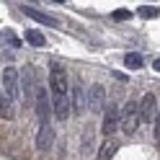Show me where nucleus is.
<instances>
[{
    "label": "nucleus",
    "mask_w": 160,
    "mask_h": 160,
    "mask_svg": "<svg viewBox=\"0 0 160 160\" xmlns=\"http://www.w3.org/2000/svg\"><path fill=\"white\" fill-rule=\"evenodd\" d=\"M49 96H52V108L59 122H67V116L72 114V88L67 83V72L62 67L49 70Z\"/></svg>",
    "instance_id": "f257e3e1"
},
{
    "label": "nucleus",
    "mask_w": 160,
    "mask_h": 160,
    "mask_svg": "<svg viewBox=\"0 0 160 160\" xmlns=\"http://www.w3.org/2000/svg\"><path fill=\"white\" fill-rule=\"evenodd\" d=\"M0 83H3V98H8V101H16L18 98V88H21V83H18V70L5 65L3 67V78H0Z\"/></svg>",
    "instance_id": "f03ea898"
},
{
    "label": "nucleus",
    "mask_w": 160,
    "mask_h": 160,
    "mask_svg": "<svg viewBox=\"0 0 160 160\" xmlns=\"http://www.w3.org/2000/svg\"><path fill=\"white\" fill-rule=\"evenodd\" d=\"M139 122H142V119H139V103L127 101L124 103V111H122V132L124 134H134Z\"/></svg>",
    "instance_id": "7ed1b4c3"
},
{
    "label": "nucleus",
    "mask_w": 160,
    "mask_h": 160,
    "mask_svg": "<svg viewBox=\"0 0 160 160\" xmlns=\"http://www.w3.org/2000/svg\"><path fill=\"white\" fill-rule=\"evenodd\" d=\"M34 111L39 116V122H49V116L54 114V108H52V96H47V88H39L36 96H34Z\"/></svg>",
    "instance_id": "20e7f679"
},
{
    "label": "nucleus",
    "mask_w": 160,
    "mask_h": 160,
    "mask_svg": "<svg viewBox=\"0 0 160 160\" xmlns=\"http://www.w3.org/2000/svg\"><path fill=\"white\" fill-rule=\"evenodd\" d=\"M158 96L155 93H145L142 96V101H139V119H142L145 124H150V122H155L158 119Z\"/></svg>",
    "instance_id": "39448f33"
},
{
    "label": "nucleus",
    "mask_w": 160,
    "mask_h": 160,
    "mask_svg": "<svg viewBox=\"0 0 160 160\" xmlns=\"http://www.w3.org/2000/svg\"><path fill=\"white\" fill-rule=\"evenodd\" d=\"M103 106H106V91H103V85H91L88 88V111H93V114H101L103 111Z\"/></svg>",
    "instance_id": "423d86ee"
},
{
    "label": "nucleus",
    "mask_w": 160,
    "mask_h": 160,
    "mask_svg": "<svg viewBox=\"0 0 160 160\" xmlns=\"http://www.w3.org/2000/svg\"><path fill=\"white\" fill-rule=\"evenodd\" d=\"M122 129V114H119L116 106H108V111L103 114V124H101V132L106 137H111L114 132H119Z\"/></svg>",
    "instance_id": "0eeeda50"
},
{
    "label": "nucleus",
    "mask_w": 160,
    "mask_h": 160,
    "mask_svg": "<svg viewBox=\"0 0 160 160\" xmlns=\"http://www.w3.org/2000/svg\"><path fill=\"white\" fill-rule=\"evenodd\" d=\"M54 142V127L44 122V124H39V134H36V150L39 152H47L49 147H52Z\"/></svg>",
    "instance_id": "6e6552de"
},
{
    "label": "nucleus",
    "mask_w": 160,
    "mask_h": 160,
    "mask_svg": "<svg viewBox=\"0 0 160 160\" xmlns=\"http://www.w3.org/2000/svg\"><path fill=\"white\" fill-rule=\"evenodd\" d=\"M85 88L80 85V83H75L72 85V114H83L85 108H88V98H85Z\"/></svg>",
    "instance_id": "1a4fd4ad"
},
{
    "label": "nucleus",
    "mask_w": 160,
    "mask_h": 160,
    "mask_svg": "<svg viewBox=\"0 0 160 160\" xmlns=\"http://www.w3.org/2000/svg\"><path fill=\"white\" fill-rule=\"evenodd\" d=\"M23 13L31 18V21H36V23H44V26H57V18L47 16V13H42V11H36V8H31V5H23Z\"/></svg>",
    "instance_id": "9d476101"
},
{
    "label": "nucleus",
    "mask_w": 160,
    "mask_h": 160,
    "mask_svg": "<svg viewBox=\"0 0 160 160\" xmlns=\"http://www.w3.org/2000/svg\"><path fill=\"white\" fill-rule=\"evenodd\" d=\"M80 150H83V155L93 152V129H91V127H85L83 137H80Z\"/></svg>",
    "instance_id": "9b49d317"
},
{
    "label": "nucleus",
    "mask_w": 160,
    "mask_h": 160,
    "mask_svg": "<svg viewBox=\"0 0 160 160\" xmlns=\"http://www.w3.org/2000/svg\"><path fill=\"white\" fill-rule=\"evenodd\" d=\"M26 42L31 44V47H44L47 39H44V34H39L36 28H28V31H26Z\"/></svg>",
    "instance_id": "f8f14e48"
},
{
    "label": "nucleus",
    "mask_w": 160,
    "mask_h": 160,
    "mask_svg": "<svg viewBox=\"0 0 160 160\" xmlns=\"http://www.w3.org/2000/svg\"><path fill=\"white\" fill-rule=\"evenodd\" d=\"M21 80H23V93H26V101H28V98H31V85H34V72H31V67L23 70Z\"/></svg>",
    "instance_id": "ddd939ff"
},
{
    "label": "nucleus",
    "mask_w": 160,
    "mask_h": 160,
    "mask_svg": "<svg viewBox=\"0 0 160 160\" xmlns=\"http://www.w3.org/2000/svg\"><path fill=\"white\" fill-rule=\"evenodd\" d=\"M124 65H127L129 70H139V67H142V57H139L137 52H129V54L124 57Z\"/></svg>",
    "instance_id": "4468645a"
},
{
    "label": "nucleus",
    "mask_w": 160,
    "mask_h": 160,
    "mask_svg": "<svg viewBox=\"0 0 160 160\" xmlns=\"http://www.w3.org/2000/svg\"><path fill=\"white\" fill-rule=\"evenodd\" d=\"M116 150H119V147H116L114 142H106V145L101 147V152H98V160H111Z\"/></svg>",
    "instance_id": "2eb2a0df"
},
{
    "label": "nucleus",
    "mask_w": 160,
    "mask_h": 160,
    "mask_svg": "<svg viewBox=\"0 0 160 160\" xmlns=\"http://www.w3.org/2000/svg\"><path fill=\"white\" fill-rule=\"evenodd\" d=\"M3 42H8L13 49H18V47H21V39H18V36H13L11 31H5V34H3Z\"/></svg>",
    "instance_id": "dca6fc26"
},
{
    "label": "nucleus",
    "mask_w": 160,
    "mask_h": 160,
    "mask_svg": "<svg viewBox=\"0 0 160 160\" xmlns=\"http://www.w3.org/2000/svg\"><path fill=\"white\" fill-rule=\"evenodd\" d=\"M139 16H145V18H155L158 11H155V8H139Z\"/></svg>",
    "instance_id": "f3484780"
},
{
    "label": "nucleus",
    "mask_w": 160,
    "mask_h": 160,
    "mask_svg": "<svg viewBox=\"0 0 160 160\" xmlns=\"http://www.w3.org/2000/svg\"><path fill=\"white\" fill-rule=\"evenodd\" d=\"M114 18H116V21H124V18H129V11H116Z\"/></svg>",
    "instance_id": "a211bd4d"
},
{
    "label": "nucleus",
    "mask_w": 160,
    "mask_h": 160,
    "mask_svg": "<svg viewBox=\"0 0 160 160\" xmlns=\"http://www.w3.org/2000/svg\"><path fill=\"white\" fill-rule=\"evenodd\" d=\"M155 139L160 142V114H158V119H155Z\"/></svg>",
    "instance_id": "6ab92c4d"
},
{
    "label": "nucleus",
    "mask_w": 160,
    "mask_h": 160,
    "mask_svg": "<svg viewBox=\"0 0 160 160\" xmlns=\"http://www.w3.org/2000/svg\"><path fill=\"white\" fill-rule=\"evenodd\" d=\"M152 67H155V70H158V72H160V57H158V59H155V62H152Z\"/></svg>",
    "instance_id": "aec40b11"
}]
</instances>
